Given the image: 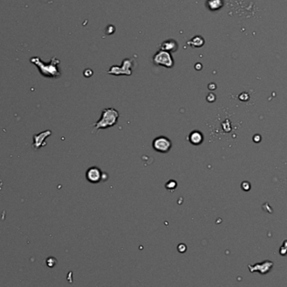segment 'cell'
<instances>
[{"instance_id": "obj_1", "label": "cell", "mask_w": 287, "mask_h": 287, "mask_svg": "<svg viewBox=\"0 0 287 287\" xmlns=\"http://www.w3.org/2000/svg\"><path fill=\"white\" fill-rule=\"evenodd\" d=\"M119 117V112L116 109L112 108L105 109L102 113L101 119L93 125L95 130H98L100 129H107L114 126L117 124Z\"/></svg>"}, {"instance_id": "obj_2", "label": "cell", "mask_w": 287, "mask_h": 287, "mask_svg": "<svg viewBox=\"0 0 287 287\" xmlns=\"http://www.w3.org/2000/svg\"><path fill=\"white\" fill-rule=\"evenodd\" d=\"M153 148L158 152L166 153L171 148V141L165 136H160L154 139Z\"/></svg>"}, {"instance_id": "obj_3", "label": "cell", "mask_w": 287, "mask_h": 287, "mask_svg": "<svg viewBox=\"0 0 287 287\" xmlns=\"http://www.w3.org/2000/svg\"><path fill=\"white\" fill-rule=\"evenodd\" d=\"M154 62L155 65H160V66H163L165 67H172L173 66V60L171 56L170 55L169 53L167 52H159L158 54H156L154 57Z\"/></svg>"}, {"instance_id": "obj_4", "label": "cell", "mask_w": 287, "mask_h": 287, "mask_svg": "<svg viewBox=\"0 0 287 287\" xmlns=\"http://www.w3.org/2000/svg\"><path fill=\"white\" fill-rule=\"evenodd\" d=\"M86 177L91 183H98L102 179V171L98 167H91L87 170Z\"/></svg>"}, {"instance_id": "obj_5", "label": "cell", "mask_w": 287, "mask_h": 287, "mask_svg": "<svg viewBox=\"0 0 287 287\" xmlns=\"http://www.w3.org/2000/svg\"><path fill=\"white\" fill-rule=\"evenodd\" d=\"M189 140L190 142L192 144H200L203 141V135L202 134L201 132L199 131H193L192 133H191L190 136H189Z\"/></svg>"}, {"instance_id": "obj_6", "label": "cell", "mask_w": 287, "mask_h": 287, "mask_svg": "<svg viewBox=\"0 0 287 287\" xmlns=\"http://www.w3.org/2000/svg\"><path fill=\"white\" fill-rule=\"evenodd\" d=\"M176 186H177V184H176V181H170L168 183L166 184V188L170 189V190H172V189L176 188Z\"/></svg>"}, {"instance_id": "obj_7", "label": "cell", "mask_w": 287, "mask_h": 287, "mask_svg": "<svg viewBox=\"0 0 287 287\" xmlns=\"http://www.w3.org/2000/svg\"><path fill=\"white\" fill-rule=\"evenodd\" d=\"M177 250H178L180 253L186 252V244H184V243H181V244H179L178 246H177Z\"/></svg>"}, {"instance_id": "obj_8", "label": "cell", "mask_w": 287, "mask_h": 287, "mask_svg": "<svg viewBox=\"0 0 287 287\" xmlns=\"http://www.w3.org/2000/svg\"><path fill=\"white\" fill-rule=\"evenodd\" d=\"M286 253H287V248L283 246V247L280 248V253H281L282 255H286Z\"/></svg>"}]
</instances>
